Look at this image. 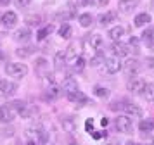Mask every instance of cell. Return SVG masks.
Listing matches in <instances>:
<instances>
[{
    "instance_id": "cell-1",
    "label": "cell",
    "mask_w": 154,
    "mask_h": 145,
    "mask_svg": "<svg viewBox=\"0 0 154 145\" xmlns=\"http://www.w3.org/2000/svg\"><path fill=\"white\" fill-rule=\"evenodd\" d=\"M5 74L14 80H23L28 74V66L21 64V62H9V64H5Z\"/></svg>"
},
{
    "instance_id": "cell-2",
    "label": "cell",
    "mask_w": 154,
    "mask_h": 145,
    "mask_svg": "<svg viewBox=\"0 0 154 145\" xmlns=\"http://www.w3.org/2000/svg\"><path fill=\"white\" fill-rule=\"evenodd\" d=\"M114 126H116V130L121 131V133H132L133 130V121L130 116H123V114H119L116 119H114Z\"/></svg>"
},
{
    "instance_id": "cell-3",
    "label": "cell",
    "mask_w": 154,
    "mask_h": 145,
    "mask_svg": "<svg viewBox=\"0 0 154 145\" xmlns=\"http://www.w3.org/2000/svg\"><path fill=\"white\" fill-rule=\"evenodd\" d=\"M146 80L144 78H137V76H133L132 80L128 81V90L132 92L133 95H142V92L146 88Z\"/></svg>"
},
{
    "instance_id": "cell-4",
    "label": "cell",
    "mask_w": 154,
    "mask_h": 145,
    "mask_svg": "<svg viewBox=\"0 0 154 145\" xmlns=\"http://www.w3.org/2000/svg\"><path fill=\"white\" fill-rule=\"evenodd\" d=\"M102 43H104V40H102V36H100V35H90V36L85 40L87 48H88V50H92V52H100Z\"/></svg>"
},
{
    "instance_id": "cell-5",
    "label": "cell",
    "mask_w": 154,
    "mask_h": 145,
    "mask_svg": "<svg viewBox=\"0 0 154 145\" xmlns=\"http://www.w3.org/2000/svg\"><path fill=\"white\" fill-rule=\"evenodd\" d=\"M104 68L106 71L109 73V74H114V73H118L119 69L123 68V64H121V61H119V57H106L104 61Z\"/></svg>"
},
{
    "instance_id": "cell-6",
    "label": "cell",
    "mask_w": 154,
    "mask_h": 145,
    "mask_svg": "<svg viewBox=\"0 0 154 145\" xmlns=\"http://www.w3.org/2000/svg\"><path fill=\"white\" fill-rule=\"evenodd\" d=\"M28 135H35L36 140H38L40 143H45L47 138H49V133H47L45 128H42L40 124H33V126H29L28 128Z\"/></svg>"
},
{
    "instance_id": "cell-7",
    "label": "cell",
    "mask_w": 154,
    "mask_h": 145,
    "mask_svg": "<svg viewBox=\"0 0 154 145\" xmlns=\"http://www.w3.org/2000/svg\"><path fill=\"white\" fill-rule=\"evenodd\" d=\"M17 92V85L9 80H0V93L4 97H12Z\"/></svg>"
},
{
    "instance_id": "cell-8",
    "label": "cell",
    "mask_w": 154,
    "mask_h": 145,
    "mask_svg": "<svg viewBox=\"0 0 154 145\" xmlns=\"http://www.w3.org/2000/svg\"><path fill=\"white\" fill-rule=\"evenodd\" d=\"M63 88H59V86H56V85H50L49 88L45 90V93H43V98L47 100V102H54V100H57V98H61V95H63Z\"/></svg>"
},
{
    "instance_id": "cell-9",
    "label": "cell",
    "mask_w": 154,
    "mask_h": 145,
    "mask_svg": "<svg viewBox=\"0 0 154 145\" xmlns=\"http://www.w3.org/2000/svg\"><path fill=\"white\" fill-rule=\"evenodd\" d=\"M140 0H119L118 2V11L121 14H132L133 9L139 5Z\"/></svg>"
},
{
    "instance_id": "cell-10",
    "label": "cell",
    "mask_w": 154,
    "mask_h": 145,
    "mask_svg": "<svg viewBox=\"0 0 154 145\" xmlns=\"http://www.w3.org/2000/svg\"><path fill=\"white\" fill-rule=\"evenodd\" d=\"M123 71H125V74H128V76H137V73L140 71V64L135 59H128V61L123 64Z\"/></svg>"
},
{
    "instance_id": "cell-11",
    "label": "cell",
    "mask_w": 154,
    "mask_h": 145,
    "mask_svg": "<svg viewBox=\"0 0 154 145\" xmlns=\"http://www.w3.org/2000/svg\"><path fill=\"white\" fill-rule=\"evenodd\" d=\"M12 109L17 110V114L23 117H29L31 116V109L28 107V104L26 102H23V100H14L12 102Z\"/></svg>"
},
{
    "instance_id": "cell-12",
    "label": "cell",
    "mask_w": 154,
    "mask_h": 145,
    "mask_svg": "<svg viewBox=\"0 0 154 145\" xmlns=\"http://www.w3.org/2000/svg\"><path fill=\"white\" fill-rule=\"evenodd\" d=\"M75 16H76V4H73V2H68L63 12L57 14L59 19H71V17H75Z\"/></svg>"
},
{
    "instance_id": "cell-13",
    "label": "cell",
    "mask_w": 154,
    "mask_h": 145,
    "mask_svg": "<svg viewBox=\"0 0 154 145\" xmlns=\"http://www.w3.org/2000/svg\"><path fill=\"white\" fill-rule=\"evenodd\" d=\"M78 57H80V45L75 41V43H71L69 47H68V50H66V61L69 62V64H73Z\"/></svg>"
},
{
    "instance_id": "cell-14",
    "label": "cell",
    "mask_w": 154,
    "mask_h": 145,
    "mask_svg": "<svg viewBox=\"0 0 154 145\" xmlns=\"http://www.w3.org/2000/svg\"><path fill=\"white\" fill-rule=\"evenodd\" d=\"M63 90L69 95V93H73V92H78V81L73 78V76H66L63 81Z\"/></svg>"
},
{
    "instance_id": "cell-15",
    "label": "cell",
    "mask_w": 154,
    "mask_h": 145,
    "mask_svg": "<svg viewBox=\"0 0 154 145\" xmlns=\"http://www.w3.org/2000/svg\"><path fill=\"white\" fill-rule=\"evenodd\" d=\"M128 45H123V43H119V41H114L111 45V54L114 55V57H125V55H128Z\"/></svg>"
},
{
    "instance_id": "cell-16",
    "label": "cell",
    "mask_w": 154,
    "mask_h": 145,
    "mask_svg": "<svg viewBox=\"0 0 154 145\" xmlns=\"http://www.w3.org/2000/svg\"><path fill=\"white\" fill-rule=\"evenodd\" d=\"M142 43H144L149 50H154V29L152 28H149V29H146V31L142 33Z\"/></svg>"
},
{
    "instance_id": "cell-17",
    "label": "cell",
    "mask_w": 154,
    "mask_h": 145,
    "mask_svg": "<svg viewBox=\"0 0 154 145\" xmlns=\"http://www.w3.org/2000/svg\"><path fill=\"white\" fill-rule=\"evenodd\" d=\"M16 23H17V16H16V12H12V11H9V12H5L2 16V24L5 28H14Z\"/></svg>"
},
{
    "instance_id": "cell-18",
    "label": "cell",
    "mask_w": 154,
    "mask_h": 145,
    "mask_svg": "<svg viewBox=\"0 0 154 145\" xmlns=\"http://www.w3.org/2000/svg\"><path fill=\"white\" fill-rule=\"evenodd\" d=\"M14 119V114H12V109L9 105H2L0 107V123H11Z\"/></svg>"
},
{
    "instance_id": "cell-19",
    "label": "cell",
    "mask_w": 154,
    "mask_h": 145,
    "mask_svg": "<svg viewBox=\"0 0 154 145\" xmlns=\"http://www.w3.org/2000/svg\"><path fill=\"white\" fill-rule=\"evenodd\" d=\"M61 124H63V128H64L66 133H75V131H76V121L69 116L63 117V119H61Z\"/></svg>"
},
{
    "instance_id": "cell-20",
    "label": "cell",
    "mask_w": 154,
    "mask_h": 145,
    "mask_svg": "<svg viewBox=\"0 0 154 145\" xmlns=\"http://www.w3.org/2000/svg\"><path fill=\"white\" fill-rule=\"evenodd\" d=\"M123 109L128 116H133V117H140L142 116V109H140L137 104H125L123 105Z\"/></svg>"
},
{
    "instance_id": "cell-21",
    "label": "cell",
    "mask_w": 154,
    "mask_h": 145,
    "mask_svg": "<svg viewBox=\"0 0 154 145\" xmlns=\"http://www.w3.org/2000/svg\"><path fill=\"white\" fill-rule=\"evenodd\" d=\"M31 38V31H29L28 28H21V29H17L14 35V40L16 41H28Z\"/></svg>"
},
{
    "instance_id": "cell-22",
    "label": "cell",
    "mask_w": 154,
    "mask_h": 145,
    "mask_svg": "<svg viewBox=\"0 0 154 145\" xmlns=\"http://www.w3.org/2000/svg\"><path fill=\"white\" fill-rule=\"evenodd\" d=\"M109 38H111V40H114V41H119L121 40V36H123V35H125V28L123 26H114V28H111V29H109Z\"/></svg>"
},
{
    "instance_id": "cell-23",
    "label": "cell",
    "mask_w": 154,
    "mask_h": 145,
    "mask_svg": "<svg viewBox=\"0 0 154 145\" xmlns=\"http://www.w3.org/2000/svg\"><path fill=\"white\" fill-rule=\"evenodd\" d=\"M68 98H69L71 102H75V104H85L87 100H88V98H87V95H85L83 92H80V90H78V92L69 93V95H68Z\"/></svg>"
},
{
    "instance_id": "cell-24",
    "label": "cell",
    "mask_w": 154,
    "mask_h": 145,
    "mask_svg": "<svg viewBox=\"0 0 154 145\" xmlns=\"http://www.w3.org/2000/svg\"><path fill=\"white\" fill-rule=\"evenodd\" d=\"M149 21H151V16H149L147 12H142V14H139V16H135V19H133V26H137V28L146 26Z\"/></svg>"
},
{
    "instance_id": "cell-25",
    "label": "cell",
    "mask_w": 154,
    "mask_h": 145,
    "mask_svg": "<svg viewBox=\"0 0 154 145\" xmlns=\"http://www.w3.org/2000/svg\"><path fill=\"white\" fill-rule=\"evenodd\" d=\"M54 66H56L57 71H61L66 66V52H57L56 57H54Z\"/></svg>"
},
{
    "instance_id": "cell-26",
    "label": "cell",
    "mask_w": 154,
    "mask_h": 145,
    "mask_svg": "<svg viewBox=\"0 0 154 145\" xmlns=\"http://www.w3.org/2000/svg\"><path fill=\"white\" fill-rule=\"evenodd\" d=\"M142 97L146 98L147 102H154V85L152 83L146 85V88H144V92H142Z\"/></svg>"
},
{
    "instance_id": "cell-27",
    "label": "cell",
    "mask_w": 154,
    "mask_h": 145,
    "mask_svg": "<svg viewBox=\"0 0 154 145\" xmlns=\"http://www.w3.org/2000/svg\"><path fill=\"white\" fill-rule=\"evenodd\" d=\"M139 130L142 131V133H151V131H154V121H151V119H144V121H140Z\"/></svg>"
},
{
    "instance_id": "cell-28",
    "label": "cell",
    "mask_w": 154,
    "mask_h": 145,
    "mask_svg": "<svg viewBox=\"0 0 154 145\" xmlns=\"http://www.w3.org/2000/svg\"><path fill=\"white\" fill-rule=\"evenodd\" d=\"M35 50H36V48L31 47V45H29V47H21V48H17V50H16V55L24 59V57H29L31 54H35Z\"/></svg>"
},
{
    "instance_id": "cell-29",
    "label": "cell",
    "mask_w": 154,
    "mask_h": 145,
    "mask_svg": "<svg viewBox=\"0 0 154 145\" xmlns=\"http://www.w3.org/2000/svg\"><path fill=\"white\" fill-rule=\"evenodd\" d=\"M71 33H73V29H71V26L68 23L61 24V28H59V36H61V38L68 40V38H71Z\"/></svg>"
},
{
    "instance_id": "cell-30",
    "label": "cell",
    "mask_w": 154,
    "mask_h": 145,
    "mask_svg": "<svg viewBox=\"0 0 154 145\" xmlns=\"http://www.w3.org/2000/svg\"><path fill=\"white\" fill-rule=\"evenodd\" d=\"M78 21H80V26H83V28H88V26H92V14H88V12H85V14H80L78 16Z\"/></svg>"
},
{
    "instance_id": "cell-31",
    "label": "cell",
    "mask_w": 154,
    "mask_h": 145,
    "mask_svg": "<svg viewBox=\"0 0 154 145\" xmlns=\"http://www.w3.org/2000/svg\"><path fill=\"white\" fill-rule=\"evenodd\" d=\"M116 19V14L114 12H106V14H100L99 16V21H100V24H109V23H112V21Z\"/></svg>"
},
{
    "instance_id": "cell-32",
    "label": "cell",
    "mask_w": 154,
    "mask_h": 145,
    "mask_svg": "<svg viewBox=\"0 0 154 145\" xmlns=\"http://www.w3.org/2000/svg\"><path fill=\"white\" fill-rule=\"evenodd\" d=\"M104 61H106V57H104V54H102V50H100V52H95V55L90 59V64L92 66H99L100 62H104Z\"/></svg>"
},
{
    "instance_id": "cell-33",
    "label": "cell",
    "mask_w": 154,
    "mask_h": 145,
    "mask_svg": "<svg viewBox=\"0 0 154 145\" xmlns=\"http://www.w3.org/2000/svg\"><path fill=\"white\" fill-rule=\"evenodd\" d=\"M71 66H73V69H75V71H78V73H80V71H83V68H85V59L80 55L76 61L71 64Z\"/></svg>"
},
{
    "instance_id": "cell-34",
    "label": "cell",
    "mask_w": 154,
    "mask_h": 145,
    "mask_svg": "<svg viewBox=\"0 0 154 145\" xmlns=\"http://www.w3.org/2000/svg\"><path fill=\"white\" fill-rule=\"evenodd\" d=\"M94 93L97 97H100V98H106V97L109 95V90L104 88V86H95V88H94Z\"/></svg>"
},
{
    "instance_id": "cell-35",
    "label": "cell",
    "mask_w": 154,
    "mask_h": 145,
    "mask_svg": "<svg viewBox=\"0 0 154 145\" xmlns=\"http://www.w3.org/2000/svg\"><path fill=\"white\" fill-rule=\"evenodd\" d=\"M52 29H54L52 26H47V28H43V29H40V31L36 33V40H43L49 33H52Z\"/></svg>"
},
{
    "instance_id": "cell-36",
    "label": "cell",
    "mask_w": 154,
    "mask_h": 145,
    "mask_svg": "<svg viewBox=\"0 0 154 145\" xmlns=\"http://www.w3.org/2000/svg\"><path fill=\"white\" fill-rule=\"evenodd\" d=\"M26 21H28V24H31V26H38V24H42V17H40V16H28Z\"/></svg>"
},
{
    "instance_id": "cell-37",
    "label": "cell",
    "mask_w": 154,
    "mask_h": 145,
    "mask_svg": "<svg viewBox=\"0 0 154 145\" xmlns=\"http://www.w3.org/2000/svg\"><path fill=\"white\" fill-rule=\"evenodd\" d=\"M128 50H133L135 54H139V38H130V43H128Z\"/></svg>"
},
{
    "instance_id": "cell-38",
    "label": "cell",
    "mask_w": 154,
    "mask_h": 145,
    "mask_svg": "<svg viewBox=\"0 0 154 145\" xmlns=\"http://www.w3.org/2000/svg\"><path fill=\"white\" fill-rule=\"evenodd\" d=\"M85 130L88 131V133L94 131V121H92V119H87V123H85Z\"/></svg>"
},
{
    "instance_id": "cell-39",
    "label": "cell",
    "mask_w": 154,
    "mask_h": 145,
    "mask_svg": "<svg viewBox=\"0 0 154 145\" xmlns=\"http://www.w3.org/2000/svg\"><path fill=\"white\" fill-rule=\"evenodd\" d=\"M92 4H94V0H76V5H82V7L92 5Z\"/></svg>"
},
{
    "instance_id": "cell-40",
    "label": "cell",
    "mask_w": 154,
    "mask_h": 145,
    "mask_svg": "<svg viewBox=\"0 0 154 145\" xmlns=\"http://www.w3.org/2000/svg\"><path fill=\"white\" fill-rule=\"evenodd\" d=\"M146 64H147V68H152L154 69V57H149L146 61Z\"/></svg>"
},
{
    "instance_id": "cell-41",
    "label": "cell",
    "mask_w": 154,
    "mask_h": 145,
    "mask_svg": "<svg viewBox=\"0 0 154 145\" xmlns=\"http://www.w3.org/2000/svg\"><path fill=\"white\" fill-rule=\"evenodd\" d=\"M29 2H31V0H17V5H19V7H24V5H28Z\"/></svg>"
},
{
    "instance_id": "cell-42",
    "label": "cell",
    "mask_w": 154,
    "mask_h": 145,
    "mask_svg": "<svg viewBox=\"0 0 154 145\" xmlns=\"http://www.w3.org/2000/svg\"><path fill=\"white\" fill-rule=\"evenodd\" d=\"M107 123H109V121H107V117H102V119H100V124H102V126H107Z\"/></svg>"
},
{
    "instance_id": "cell-43",
    "label": "cell",
    "mask_w": 154,
    "mask_h": 145,
    "mask_svg": "<svg viewBox=\"0 0 154 145\" xmlns=\"http://www.w3.org/2000/svg\"><path fill=\"white\" fill-rule=\"evenodd\" d=\"M107 4H109V0H99V5H100V7L107 5Z\"/></svg>"
},
{
    "instance_id": "cell-44",
    "label": "cell",
    "mask_w": 154,
    "mask_h": 145,
    "mask_svg": "<svg viewBox=\"0 0 154 145\" xmlns=\"http://www.w3.org/2000/svg\"><path fill=\"white\" fill-rule=\"evenodd\" d=\"M106 145H119L116 140H111V142H106Z\"/></svg>"
},
{
    "instance_id": "cell-45",
    "label": "cell",
    "mask_w": 154,
    "mask_h": 145,
    "mask_svg": "<svg viewBox=\"0 0 154 145\" xmlns=\"http://www.w3.org/2000/svg\"><path fill=\"white\" fill-rule=\"evenodd\" d=\"M0 4H2V5H9V4H11V0H0Z\"/></svg>"
},
{
    "instance_id": "cell-46",
    "label": "cell",
    "mask_w": 154,
    "mask_h": 145,
    "mask_svg": "<svg viewBox=\"0 0 154 145\" xmlns=\"http://www.w3.org/2000/svg\"><path fill=\"white\" fill-rule=\"evenodd\" d=\"M126 145H137V143H135V142H132V140H128V142H126Z\"/></svg>"
},
{
    "instance_id": "cell-47",
    "label": "cell",
    "mask_w": 154,
    "mask_h": 145,
    "mask_svg": "<svg viewBox=\"0 0 154 145\" xmlns=\"http://www.w3.org/2000/svg\"><path fill=\"white\" fill-rule=\"evenodd\" d=\"M0 61H4V52H2V48H0Z\"/></svg>"
},
{
    "instance_id": "cell-48",
    "label": "cell",
    "mask_w": 154,
    "mask_h": 145,
    "mask_svg": "<svg viewBox=\"0 0 154 145\" xmlns=\"http://www.w3.org/2000/svg\"><path fill=\"white\" fill-rule=\"evenodd\" d=\"M68 145H78V143H76V142H69Z\"/></svg>"
},
{
    "instance_id": "cell-49",
    "label": "cell",
    "mask_w": 154,
    "mask_h": 145,
    "mask_svg": "<svg viewBox=\"0 0 154 145\" xmlns=\"http://www.w3.org/2000/svg\"><path fill=\"white\" fill-rule=\"evenodd\" d=\"M28 145H36L35 142H28Z\"/></svg>"
},
{
    "instance_id": "cell-50",
    "label": "cell",
    "mask_w": 154,
    "mask_h": 145,
    "mask_svg": "<svg viewBox=\"0 0 154 145\" xmlns=\"http://www.w3.org/2000/svg\"><path fill=\"white\" fill-rule=\"evenodd\" d=\"M140 145H151V143H140Z\"/></svg>"
},
{
    "instance_id": "cell-51",
    "label": "cell",
    "mask_w": 154,
    "mask_h": 145,
    "mask_svg": "<svg viewBox=\"0 0 154 145\" xmlns=\"http://www.w3.org/2000/svg\"><path fill=\"white\" fill-rule=\"evenodd\" d=\"M152 5H154V2H152Z\"/></svg>"
}]
</instances>
